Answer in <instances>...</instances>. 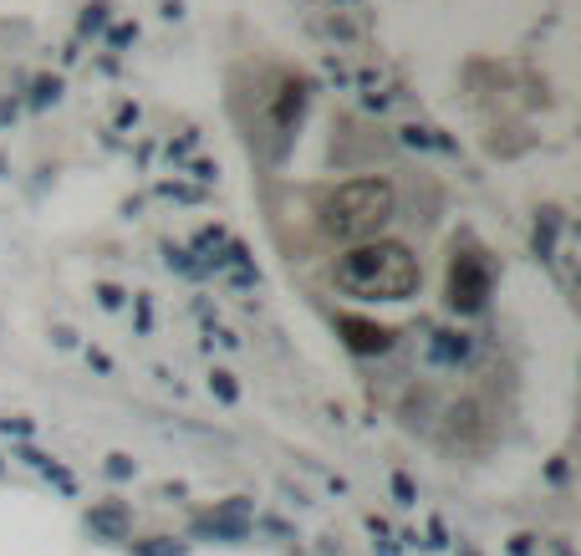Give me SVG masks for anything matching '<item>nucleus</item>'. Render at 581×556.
Returning a JSON list of instances; mask_svg holds the SVG:
<instances>
[{
  "label": "nucleus",
  "instance_id": "1a4fd4ad",
  "mask_svg": "<svg viewBox=\"0 0 581 556\" xmlns=\"http://www.w3.org/2000/svg\"><path fill=\"white\" fill-rule=\"evenodd\" d=\"M209 388L219 393V403H235V399H240V388H235V378L225 373V368H215V373H209Z\"/></svg>",
  "mask_w": 581,
  "mask_h": 556
},
{
  "label": "nucleus",
  "instance_id": "9d476101",
  "mask_svg": "<svg viewBox=\"0 0 581 556\" xmlns=\"http://www.w3.org/2000/svg\"><path fill=\"white\" fill-rule=\"evenodd\" d=\"M551 241H557V209H545V225L535 231V251L551 255Z\"/></svg>",
  "mask_w": 581,
  "mask_h": 556
},
{
  "label": "nucleus",
  "instance_id": "7ed1b4c3",
  "mask_svg": "<svg viewBox=\"0 0 581 556\" xmlns=\"http://www.w3.org/2000/svg\"><path fill=\"white\" fill-rule=\"evenodd\" d=\"M449 306L460 316H474L484 312V302H490V266H484L480 251H454V261H449V286H444Z\"/></svg>",
  "mask_w": 581,
  "mask_h": 556
},
{
  "label": "nucleus",
  "instance_id": "4468645a",
  "mask_svg": "<svg viewBox=\"0 0 581 556\" xmlns=\"http://www.w3.org/2000/svg\"><path fill=\"white\" fill-rule=\"evenodd\" d=\"M460 556H474V552H460Z\"/></svg>",
  "mask_w": 581,
  "mask_h": 556
},
{
  "label": "nucleus",
  "instance_id": "f03ea898",
  "mask_svg": "<svg viewBox=\"0 0 581 556\" xmlns=\"http://www.w3.org/2000/svg\"><path fill=\"white\" fill-rule=\"evenodd\" d=\"M393 209H398V194H393L387 179H347L322 199V225H327V235H337V241L363 245L393 220Z\"/></svg>",
  "mask_w": 581,
  "mask_h": 556
},
{
  "label": "nucleus",
  "instance_id": "423d86ee",
  "mask_svg": "<svg viewBox=\"0 0 581 556\" xmlns=\"http://www.w3.org/2000/svg\"><path fill=\"white\" fill-rule=\"evenodd\" d=\"M87 526H92V536H102V542H128V531H134V516H128V506H122V500H108V506L87 510Z\"/></svg>",
  "mask_w": 581,
  "mask_h": 556
},
{
  "label": "nucleus",
  "instance_id": "39448f33",
  "mask_svg": "<svg viewBox=\"0 0 581 556\" xmlns=\"http://www.w3.org/2000/svg\"><path fill=\"white\" fill-rule=\"evenodd\" d=\"M194 536H215V542H245L250 536V520H245V500H230L219 516L194 520Z\"/></svg>",
  "mask_w": 581,
  "mask_h": 556
},
{
  "label": "nucleus",
  "instance_id": "f257e3e1",
  "mask_svg": "<svg viewBox=\"0 0 581 556\" xmlns=\"http://www.w3.org/2000/svg\"><path fill=\"white\" fill-rule=\"evenodd\" d=\"M424 271L403 241H363L332 266V286L352 302H408Z\"/></svg>",
  "mask_w": 581,
  "mask_h": 556
},
{
  "label": "nucleus",
  "instance_id": "9b49d317",
  "mask_svg": "<svg viewBox=\"0 0 581 556\" xmlns=\"http://www.w3.org/2000/svg\"><path fill=\"white\" fill-rule=\"evenodd\" d=\"M393 490H398L403 506H413V500H418V496H413V485H408V475H393Z\"/></svg>",
  "mask_w": 581,
  "mask_h": 556
},
{
  "label": "nucleus",
  "instance_id": "f8f14e48",
  "mask_svg": "<svg viewBox=\"0 0 581 556\" xmlns=\"http://www.w3.org/2000/svg\"><path fill=\"white\" fill-rule=\"evenodd\" d=\"M108 470L122 480V475H134V460H128V455H112V460H108Z\"/></svg>",
  "mask_w": 581,
  "mask_h": 556
},
{
  "label": "nucleus",
  "instance_id": "20e7f679",
  "mask_svg": "<svg viewBox=\"0 0 581 556\" xmlns=\"http://www.w3.org/2000/svg\"><path fill=\"white\" fill-rule=\"evenodd\" d=\"M337 332L347 338V348L363 352V358L393 348V332H387V326H377V322H363V316H337Z\"/></svg>",
  "mask_w": 581,
  "mask_h": 556
},
{
  "label": "nucleus",
  "instance_id": "ddd939ff",
  "mask_svg": "<svg viewBox=\"0 0 581 556\" xmlns=\"http://www.w3.org/2000/svg\"><path fill=\"white\" fill-rule=\"evenodd\" d=\"M557 556H571V546H567V542H561V546H557Z\"/></svg>",
  "mask_w": 581,
  "mask_h": 556
},
{
  "label": "nucleus",
  "instance_id": "6e6552de",
  "mask_svg": "<svg viewBox=\"0 0 581 556\" xmlns=\"http://www.w3.org/2000/svg\"><path fill=\"white\" fill-rule=\"evenodd\" d=\"M134 556H184V546L169 542V536H154V542H138Z\"/></svg>",
  "mask_w": 581,
  "mask_h": 556
},
{
  "label": "nucleus",
  "instance_id": "0eeeda50",
  "mask_svg": "<svg viewBox=\"0 0 581 556\" xmlns=\"http://www.w3.org/2000/svg\"><path fill=\"white\" fill-rule=\"evenodd\" d=\"M470 352H474V348H470V338H464V332H434V338H429V363L460 368Z\"/></svg>",
  "mask_w": 581,
  "mask_h": 556
}]
</instances>
